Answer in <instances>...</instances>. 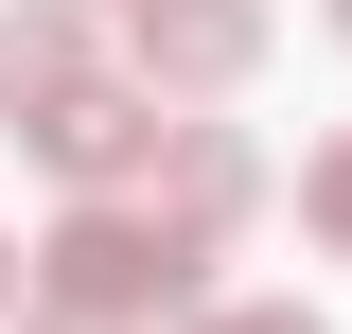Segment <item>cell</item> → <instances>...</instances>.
Segmentation results:
<instances>
[{"mask_svg":"<svg viewBox=\"0 0 352 334\" xmlns=\"http://www.w3.org/2000/svg\"><path fill=\"white\" fill-rule=\"evenodd\" d=\"M194 264H212V229L176 194H71L53 247H36V317H106V334L194 317Z\"/></svg>","mask_w":352,"mask_h":334,"instance_id":"1","label":"cell"},{"mask_svg":"<svg viewBox=\"0 0 352 334\" xmlns=\"http://www.w3.org/2000/svg\"><path fill=\"white\" fill-rule=\"evenodd\" d=\"M18 141H36L71 194H141V176H159V141H176V88H124V71H88L71 106H36Z\"/></svg>","mask_w":352,"mask_h":334,"instance_id":"2","label":"cell"},{"mask_svg":"<svg viewBox=\"0 0 352 334\" xmlns=\"http://www.w3.org/2000/svg\"><path fill=\"white\" fill-rule=\"evenodd\" d=\"M124 53H141V88L212 106V88L264 71V0H124Z\"/></svg>","mask_w":352,"mask_h":334,"instance_id":"3","label":"cell"},{"mask_svg":"<svg viewBox=\"0 0 352 334\" xmlns=\"http://www.w3.org/2000/svg\"><path fill=\"white\" fill-rule=\"evenodd\" d=\"M88 88V0H0V124Z\"/></svg>","mask_w":352,"mask_h":334,"instance_id":"4","label":"cell"},{"mask_svg":"<svg viewBox=\"0 0 352 334\" xmlns=\"http://www.w3.org/2000/svg\"><path fill=\"white\" fill-rule=\"evenodd\" d=\"M141 194H176L194 229H247V211H264V159H247V124H176Z\"/></svg>","mask_w":352,"mask_h":334,"instance_id":"5","label":"cell"},{"mask_svg":"<svg viewBox=\"0 0 352 334\" xmlns=\"http://www.w3.org/2000/svg\"><path fill=\"white\" fill-rule=\"evenodd\" d=\"M176 334H317V317H300V299H194Z\"/></svg>","mask_w":352,"mask_h":334,"instance_id":"6","label":"cell"},{"mask_svg":"<svg viewBox=\"0 0 352 334\" xmlns=\"http://www.w3.org/2000/svg\"><path fill=\"white\" fill-rule=\"evenodd\" d=\"M300 229H317V247H352V141H335V159L300 176Z\"/></svg>","mask_w":352,"mask_h":334,"instance_id":"7","label":"cell"},{"mask_svg":"<svg viewBox=\"0 0 352 334\" xmlns=\"http://www.w3.org/2000/svg\"><path fill=\"white\" fill-rule=\"evenodd\" d=\"M18 299H36V264H18V247H0V317H18Z\"/></svg>","mask_w":352,"mask_h":334,"instance_id":"8","label":"cell"},{"mask_svg":"<svg viewBox=\"0 0 352 334\" xmlns=\"http://www.w3.org/2000/svg\"><path fill=\"white\" fill-rule=\"evenodd\" d=\"M36 334H106V317H36Z\"/></svg>","mask_w":352,"mask_h":334,"instance_id":"9","label":"cell"},{"mask_svg":"<svg viewBox=\"0 0 352 334\" xmlns=\"http://www.w3.org/2000/svg\"><path fill=\"white\" fill-rule=\"evenodd\" d=\"M335 36H352V0H335Z\"/></svg>","mask_w":352,"mask_h":334,"instance_id":"10","label":"cell"}]
</instances>
